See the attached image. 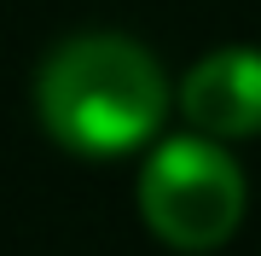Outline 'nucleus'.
Wrapping results in <instances>:
<instances>
[{"mask_svg":"<svg viewBox=\"0 0 261 256\" xmlns=\"http://www.w3.org/2000/svg\"><path fill=\"white\" fill-rule=\"evenodd\" d=\"M35 105L58 146H70L82 157H122L163 128L168 82L140 41L75 35L47 53Z\"/></svg>","mask_w":261,"mask_h":256,"instance_id":"1","label":"nucleus"},{"mask_svg":"<svg viewBox=\"0 0 261 256\" xmlns=\"http://www.w3.org/2000/svg\"><path fill=\"white\" fill-rule=\"evenodd\" d=\"M145 227L174 250H215L244 221V175L209 134L163 140L140 169Z\"/></svg>","mask_w":261,"mask_h":256,"instance_id":"2","label":"nucleus"},{"mask_svg":"<svg viewBox=\"0 0 261 256\" xmlns=\"http://www.w3.org/2000/svg\"><path fill=\"white\" fill-rule=\"evenodd\" d=\"M180 111L209 140H250L261 134V53L221 47L197 58L180 82Z\"/></svg>","mask_w":261,"mask_h":256,"instance_id":"3","label":"nucleus"}]
</instances>
